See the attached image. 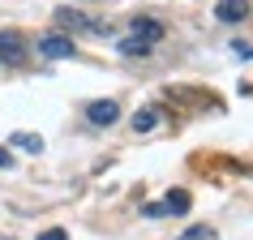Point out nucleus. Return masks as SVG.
<instances>
[{
    "label": "nucleus",
    "mask_w": 253,
    "mask_h": 240,
    "mask_svg": "<svg viewBox=\"0 0 253 240\" xmlns=\"http://www.w3.org/2000/svg\"><path fill=\"white\" fill-rule=\"evenodd\" d=\"M159 107L168 112V116H198V112H219V99H214L211 90H202V86H163L159 94Z\"/></svg>",
    "instance_id": "f257e3e1"
},
{
    "label": "nucleus",
    "mask_w": 253,
    "mask_h": 240,
    "mask_svg": "<svg viewBox=\"0 0 253 240\" xmlns=\"http://www.w3.org/2000/svg\"><path fill=\"white\" fill-rule=\"evenodd\" d=\"M39 56H47V60H73V56H78V47H73V39H69V35L52 30V35H39Z\"/></svg>",
    "instance_id": "f03ea898"
},
{
    "label": "nucleus",
    "mask_w": 253,
    "mask_h": 240,
    "mask_svg": "<svg viewBox=\"0 0 253 240\" xmlns=\"http://www.w3.org/2000/svg\"><path fill=\"white\" fill-rule=\"evenodd\" d=\"M52 22H56L60 35H86V30H90V17L82 13V9H73V4H60L52 13Z\"/></svg>",
    "instance_id": "7ed1b4c3"
},
{
    "label": "nucleus",
    "mask_w": 253,
    "mask_h": 240,
    "mask_svg": "<svg viewBox=\"0 0 253 240\" xmlns=\"http://www.w3.org/2000/svg\"><path fill=\"white\" fill-rule=\"evenodd\" d=\"M86 120H90L94 129H107V124H116V120H120L116 99H94V103H86Z\"/></svg>",
    "instance_id": "20e7f679"
},
{
    "label": "nucleus",
    "mask_w": 253,
    "mask_h": 240,
    "mask_svg": "<svg viewBox=\"0 0 253 240\" xmlns=\"http://www.w3.org/2000/svg\"><path fill=\"white\" fill-rule=\"evenodd\" d=\"M249 17V0H219L214 4V22H223V26H236Z\"/></svg>",
    "instance_id": "39448f33"
},
{
    "label": "nucleus",
    "mask_w": 253,
    "mask_h": 240,
    "mask_svg": "<svg viewBox=\"0 0 253 240\" xmlns=\"http://www.w3.org/2000/svg\"><path fill=\"white\" fill-rule=\"evenodd\" d=\"M0 56L17 65V60H26V39L17 35V30H0Z\"/></svg>",
    "instance_id": "423d86ee"
},
{
    "label": "nucleus",
    "mask_w": 253,
    "mask_h": 240,
    "mask_svg": "<svg viewBox=\"0 0 253 240\" xmlns=\"http://www.w3.org/2000/svg\"><path fill=\"white\" fill-rule=\"evenodd\" d=\"M133 35L137 39H146L150 47L163 39V22H155V17H133Z\"/></svg>",
    "instance_id": "0eeeda50"
},
{
    "label": "nucleus",
    "mask_w": 253,
    "mask_h": 240,
    "mask_svg": "<svg viewBox=\"0 0 253 240\" xmlns=\"http://www.w3.org/2000/svg\"><path fill=\"white\" fill-rule=\"evenodd\" d=\"M159 116H163L159 103H155V107H137V112H133V133H150V129L159 124Z\"/></svg>",
    "instance_id": "6e6552de"
},
{
    "label": "nucleus",
    "mask_w": 253,
    "mask_h": 240,
    "mask_svg": "<svg viewBox=\"0 0 253 240\" xmlns=\"http://www.w3.org/2000/svg\"><path fill=\"white\" fill-rule=\"evenodd\" d=\"M120 56H129V60H146V56H150V43L137 39V35H133V39H120Z\"/></svg>",
    "instance_id": "1a4fd4ad"
},
{
    "label": "nucleus",
    "mask_w": 253,
    "mask_h": 240,
    "mask_svg": "<svg viewBox=\"0 0 253 240\" xmlns=\"http://www.w3.org/2000/svg\"><path fill=\"white\" fill-rule=\"evenodd\" d=\"M163 206H168V214H189V206H193V198H189L185 189H172V193L163 198Z\"/></svg>",
    "instance_id": "9d476101"
},
{
    "label": "nucleus",
    "mask_w": 253,
    "mask_h": 240,
    "mask_svg": "<svg viewBox=\"0 0 253 240\" xmlns=\"http://www.w3.org/2000/svg\"><path fill=\"white\" fill-rule=\"evenodd\" d=\"M13 146L26 155H43V137L39 133H13Z\"/></svg>",
    "instance_id": "9b49d317"
},
{
    "label": "nucleus",
    "mask_w": 253,
    "mask_h": 240,
    "mask_svg": "<svg viewBox=\"0 0 253 240\" xmlns=\"http://www.w3.org/2000/svg\"><path fill=\"white\" fill-rule=\"evenodd\" d=\"M180 240H219V232H214L211 223H198V227H185Z\"/></svg>",
    "instance_id": "f8f14e48"
},
{
    "label": "nucleus",
    "mask_w": 253,
    "mask_h": 240,
    "mask_svg": "<svg viewBox=\"0 0 253 240\" xmlns=\"http://www.w3.org/2000/svg\"><path fill=\"white\" fill-rule=\"evenodd\" d=\"M142 214H146V219H163V214H168V206H163V201H146V206H142Z\"/></svg>",
    "instance_id": "ddd939ff"
},
{
    "label": "nucleus",
    "mask_w": 253,
    "mask_h": 240,
    "mask_svg": "<svg viewBox=\"0 0 253 240\" xmlns=\"http://www.w3.org/2000/svg\"><path fill=\"white\" fill-rule=\"evenodd\" d=\"M86 35H99V39H112V22H90Z\"/></svg>",
    "instance_id": "4468645a"
},
{
    "label": "nucleus",
    "mask_w": 253,
    "mask_h": 240,
    "mask_svg": "<svg viewBox=\"0 0 253 240\" xmlns=\"http://www.w3.org/2000/svg\"><path fill=\"white\" fill-rule=\"evenodd\" d=\"M232 52H236L240 60H253V43H245V39H236V43H232Z\"/></svg>",
    "instance_id": "2eb2a0df"
},
{
    "label": "nucleus",
    "mask_w": 253,
    "mask_h": 240,
    "mask_svg": "<svg viewBox=\"0 0 253 240\" xmlns=\"http://www.w3.org/2000/svg\"><path fill=\"white\" fill-rule=\"evenodd\" d=\"M39 240H69L65 227H47V232H39Z\"/></svg>",
    "instance_id": "dca6fc26"
},
{
    "label": "nucleus",
    "mask_w": 253,
    "mask_h": 240,
    "mask_svg": "<svg viewBox=\"0 0 253 240\" xmlns=\"http://www.w3.org/2000/svg\"><path fill=\"white\" fill-rule=\"evenodd\" d=\"M13 163H17V159H13V150H9V146H0V167H4V172H9V167H13Z\"/></svg>",
    "instance_id": "f3484780"
}]
</instances>
